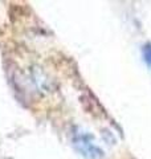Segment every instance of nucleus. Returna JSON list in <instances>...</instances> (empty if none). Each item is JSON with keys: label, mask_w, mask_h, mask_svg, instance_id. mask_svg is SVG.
<instances>
[{"label": "nucleus", "mask_w": 151, "mask_h": 159, "mask_svg": "<svg viewBox=\"0 0 151 159\" xmlns=\"http://www.w3.org/2000/svg\"><path fill=\"white\" fill-rule=\"evenodd\" d=\"M142 54H143V60L146 61V64H147V65L151 68V43L143 45Z\"/></svg>", "instance_id": "2"}, {"label": "nucleus", "mask_w": 151, "mask_h": 159, "mask_svg": "<svg viewBox=\"0 0 151 159\" xmlns=\"http://www.w3.org/2000/svg\"><path fill=\"white\" fill-rule=\"evenodd\" d=\"M74 145L84 157L89 159H99L103 157V151L93 142V137L88 134H77L74 137Z\"/></svg>", "instance_id": "1"}]
</instances>
